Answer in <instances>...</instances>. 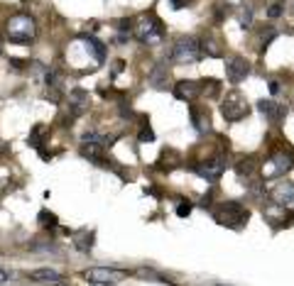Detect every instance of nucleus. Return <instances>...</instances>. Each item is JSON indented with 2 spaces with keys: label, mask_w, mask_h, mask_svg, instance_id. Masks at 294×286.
Segmentation results:
<instances>
[{
  "label": "nucleus",
  "mask_w": 294,
  "mask_h": 286,
  "mask_svg": "<svg viewBox=\"0 0 294 286\" xmlns=\"http://www.w3.org/2000/svg\"><path fill=\"white\" fill-rule=\"evenodd\" d=\"M213 220H216L218 225L240 230V228H245V223L250 220V210L243 203H238V201H223V203H218L213 208Z\"/></svg>",
  "instance_id": "nucleus-1"
},
{
  "label": "nucleus",
  "mask_w": 294,
  "mask_h": 286,
  "mask_svg": "<svg viewBox=\"0 0 294 286\" xmlns=\"http://www.w3.org/2000/svg\"><path fill=\"white\" fill-rule=\"evenodd\" d=\"M174 64H196L204 59V42L196 37H179L177 44L172 47V56Z\"/></svg>",
  "instance_id": "nucleus-2"
},
{
  "label": "nucleus",
  "mask_w": 294,
  "mask_h": 286,
  "mask_svg": "<svg viewBox=\"0 0 294 286\" xmlns=\"http://www.w3.org/2000/svg\"><path fill=\"white\" fill-rule=\"evenodd\" d=\"M37 34V25L29 15H15L8 22V40L13 44H27L29 40H35Z\"/></svg>",
  "instance_id": "nucleus-3"
},
{
  "label": "nucleus",
  "mask_w": 294,
  "mask_h": 286,
  "mask_svg": "<svg viewBox=\"0 0 294 286\" xmlns=\"http://www.w3.org/2000/svg\"><path fill=\"white\" fill-rule=\"evenodd\" d=\"M292 166H294V150L292 147H280V150L272 152L270 159L263 164V174H265L267 178L282 176V174H287Z\"/></svg>",
  "instance_id": "nucleus-4"
},
{
  "label": "nucleus",
  "mask_w": 294,
  "mask_h": 286,
  "mask_svg": "<svg viewBox=\"0 0 294 286\" xmlns=\"http://www.w3.org/2000/svg\"><path fill=\"white\" fill-rule=\"evenodd\" d=\"M248 113H250V105H248L245 95L240 93V91H231V93L225 95L223 105H221V115L225 118V123H238Z\"/></svg>",
  "instance_id": "nucleus-5"
},
{
  "label": "nucleus",
  "mask_w": 294,
  "mask_h": 286,
  "mask_svg": "<svg viewBox=\"0 0 294 286\" xmlns=\"http://www.w3.org/2000/svg\"><path fill=\"white\" fill-rule=\"evenodd\" d=\"M162 34H165V27H162V22L154 15H145L138 22V27H135V37L142 44H154V42L162 40Z\"/></svg>",
  "instance_id": "nucleus-6"
},
{
  "label": "nucleus",
  "mask_w": 294,
  "mask_h": 286,
  "mask_svg": "<svg viewBox=\"0 0 294 286\" xmlns=\"http://www.w3.org/2000/svg\"><path fill=\"white\" fill-rule=\"evenodd\" d=\"M194 171L201 178H206V181H216V178L225 171V157H213L209 162L194 164Z\"/></svg>",
  "instance_id": "nucleus-7"
},
{
  "label": "nucleus",
  "mask_w": 294,
  "mask_h": 286,
  "mask_svg": "<svg viewBox=\"0 0 294 286\" xmlns=\"http://www.w3.org/2000/svg\"><path fill=\"white\" fill-rule=\"evenodd\" d=\"M250 74V64L243 59V56H231V59H225V79L233 83H240L245 76Z\"/></svg>",
  "instance_id": "nucleus-8"
},
{
  "label": "nucleus",
  "mask_w": 294,
  "mask_h": 286,
  "mask_svg": "<svg viewBox=\"0 0 294 286\" xmlns=\"http://www.w3.org/2000/svg\"><path fill=\"white\" fill-rule=\"evenodd\" d=\"M257 110H260L272 125L282 123V120L287 118V105H284V103H277V100H260V103H257Z\"/></svg>",
  "instance_id": "nucleus-9"
},
{
  "label": "nucleus",
  "mask_w": 294,
  "mask_h": 286,
  "mask_svg": "<svg viewBox=\"0 0 294 286\" xmlns=\"http://www.w3.org/2000/svg\"><path fill=\"white\" fill-rule=\"evenodd\" d=\"M118 276H125V272H120V269H106V267L86 269V272H84V279H86V281H91V284H103V281L113 284Z\"/></svg>",
  "instance_id": "nucleus-10"
},
{
  "label": "nucleus",
  "mask_w": 294,
  "mask_h": 286,
  "mask_svg": "<svg viewBox=\"0 0 294 286\" xmlns=\"http://www.w3.org/2000/svg\"><path fill=\"white\" fill-rule=\"evenodd\" d=\"M272 201L282 208H294V184H277L272 189Z\"/></svg>",
  "instance_id": "nucleus-11"
},
{
  "label": "nucleus",
  "mask_w": 294,
  "mask_h": 286,
  "mask_svg": "<svg viewBox=\"0 0 294 286\" xmlns=\"http://www.w3.org/2000/svg\"><path fill=\"white\" fill-rule=\"evenodd\" d=\"M199 93H201V86L196 81H179L177 86H174V95L179 98V100H196L199 98Z\"/></svg>",
  "instance_id": "nucleus-12"
},
{
  "label": "nucleus",
  "mask_w": 294,
  "mask_h": 286,
  "mask_svg": "<svg viewBox=\"0 0 294 286\" xmlns=\"http://www.w3.org/2000/svg\"><path fill=\"white\" fill-rule=\"evenodd\" d=\"M69 105H71V118H79L88 108V93L81 91V88H74L69 93Z\"/></svg>",
  "instance_id": "nucleus-13"
},
{
  "label": "nucleus",
  "mask_w": 294,
  "mask_h": 286,
  "mask_svg": "<svg viewBox=\"0 0 294 286\" xmlns=\"http://www.w3.org/2000/svg\"><path fill=\"white\" fill-rule=\"evenodd\" d=\"M29 279L37 284H61V274L54 269H35V272H29Z\"/></svg>",
  "instance_id": "nucleus-14"
},
{
  "label": "nucleus",
  "mask_w": 294,
  "mask_h": 286,
  "mask_svg": "<svg viewBox=\"0 0 294 286\" xmlns=\"http://www.w3.org/2000/svg\"><path fill=\"white\" fill-rule=\"evenodd\" d=\"M150 83H152L157 91H165L169 83V71L167 66H162V64H157V66L150 71Z\"/></svg>",
  "instance_id": "nucleus-15"
},
{
  "label": "nucleus",
  "mask_w": 294,
  "mask_h": 286,
  "mask_svg": "<svg viewBox=\"0 0 294 286\" xmlns=\"http://www.w3.org/2000/svg\"><path fill=\"white\" fill-rule=\"evenodd\" d=\"M255 171H257V159H255V157H243V159L236 164V174H238V176L250 178Z\"/></svg>",
  "instance_id": "nucleus-16"
},
{
  "label": "nucleus",
  "mask_w": 294,
  "mask_h": 286,
  "mask_svg": "<svg viewBox=\"0 0 294 286\" xmlns=\"http://www.w3.org/2000/svg\"><path fill=\"white\" fill-rule=\"evenodd\" d=\"M86 49L93 54V59H96L98 64H103V61H106V44H103V42H98L96 37H86Z\"/></svg>",
  "instance_id": "nucleus-17"
},
{
  "label": "nucleus",
  "mask_w": 294,
  "mask_h": 286,
  "mask_svg": "<svg viewBox=\"0 0 294 286\" xmlns=\"http://www.w3.org/2000/svg\"><path fill=\"white\" fill-rule=\"evenodd\" d=\"M93 232H88V230H81V232H76L74 235V245H76V249L79 252H88L91 247H93Z\"/></svg>",
  "instance_id": "nucleus-18"
},
{
  "label": "nucleus",
  "mask_w": 294,
  "mask_h": 286,
  "mask_svg": "<svg viewBox=\"0 0 294 286\" xmlns=\"http://www.w3.org/2000/svg\"><path fill=\"white\" fill-rule=\"evenodd\" d=\"M42 137H44V125H35L32 127V132H29V145L35 147V150H40L42 147Z\"/></svg>",
  "instance_id": "nucleus-19"
},
{
  "label": "nucleus",
  "mask_w": 294,
  "mask_h": 286,
  "mask_svg": "<svg viewBox=\"0 0 294 286\" xmlns=\"http://www.w3.org/2000/svg\"><path fill=\"white\" fill-rule=\"evenodd\" d=\"M37 220L42 223L44 228H56V225H59V218H56V216L52 213V210H47V208H44V210H40V216H37Z\"/></svg>",
  "instance_id": "nucleus-20"
},
{
  "label": "nucleus",
  "mask_w": 294,
  "mask_h": 286,
  "mask_svg": "<svg viewBox=\"0 0 294 286\" xmlns=\"http://www.w3.org/2000/svg\"><path fill=\"white\" fill-rule=\"evenodd\" d=\"M191 123L196 125V130H204V125L209 127V115H204V118H201V115H199V110L191 108Z\"/></svg>",
  "instance_id": "nucleus-21"
},
{
  "label": "nucleus",
  "mask_w": 294,
  "mask_h": 286,
  "mask_svg": "<svg viewBox=\"0 0 294 286\" xmlns=\"http://www.w3.org/2000/svg\"><path fill=\"white\" fill-rule=\"evenodd\" d=\"M282 13H284V3H280V0H277V3H272V5H270V10H267V15H270L272 20H275V17H280Z\"/></svg>",
  "instance_id": "nucleus-22"
},
{
  "label": "nucleus",
  "mask_w": 294,
  "mask_h": 286,
  "mask_svg": "<svg viewBox=\"0 0 294 286\" xmlns=\"http://www.w3.org/2000/svg\"><path fill=\"white\" fill-rule=\"evenodd\" d=\"M154 139V132H152V127L145 123L142 125V130H140V142H152Z\"/></svg>",
  "instance_id": "nucleus-23"
},
{
  "label": "nucleus",
  "mask_w": 294,
  "mask_h": 286,
  "mask_svg": "<svg viewBox=\"0 0 294 286\" xmlns=\"http://www.w3.org/2000/svg\"><path fill=\"white\" fill-rule=\"evenodd\" d=\"M191 208H194V205L189 203V201H182V203L177 205V216H179V218H186V216L191 213Z\"/></svg>",
  "instance_id": "nucleus-24"
},
{
  "label": "nucleus",
  "mask_w": 294,
  "mask_h": 286,
  "mask_svg": "<svg viewBox=\"0 0 294 286\" xmlns=\"http://www.w3.org/2000/svg\"><path fill=\"white\" fill-rule=\"evenodd\" d=\"M140 276H147V279H157V281H167L165 276H159V274L152 272V269H140Z\"/></svg>",
  "instance_id": "nucleus-25"
},
{
  "label": "nucleus",
  "mask_w": 294,
  "mask_h": 286,
  "mask_svg": "<svg viewBox=\"0 0 294 286\" xmlns=\"http://www.w3.org/2000/svg\"><path fill=\"white\" fill-rule=\"evenodd\" d=\"M250 22H252V10H245V13L240 15V25H243V27H250Z\"/></svg>",
  "instance_id": "nucleus-26"
},
{
  "label": "nucleus",
  "mask_w": 294,
  "mask_h": 286,
  "mask_svg": "<svg viewBox=\"0 0 294 286\" xmlns=\"http://www.w3.org/2000/svg\"><path fill=\"white\" fill-rule=\"evenodd\" d=\"M130 25H133V22H130V20H120V22H118V29H123V32H130Z\"/></svg>",
  "instance_id": "nucleus-27"
},
{
  "label": "nucleus",
  "mask_w": 294,
  "mask_h": 286,
  "mask_svg": "<svg viewBox=\"0 0 294 286\" xmlns=\"http://www.w3.org/2000/svg\"><path fill=\"white\" fill-rule=\"evenodd\" d=\"M25 64L27 61H22V59H10V66L13 68H25Z\"/></svg>",
  "instance_id": "nucleus-28"
},
{
  "label": "nucleus",
  "mask_w": 294,
  "mask_h": 286,
  "mask_svg": "<svg viewBox=\"0 0 294 286\" xmlns=\"http://www.w3.org/2000/svg\"><path fill=\"white\" fill-rule=\"evenodd\" d=\"M123 66H125V64H123V61L118 59V61H115V66H113V76H118V74L123 71Z\"/></svg>",
  "instance_id": "nucleus-29"
},
{
  "label": "nucleus",
  "mask_w": 294,
  "mask_h": 286,
  "mask_svg": "<svg viewBox=\"0 0 294 286\" xmlns=\"http://www.w3.org/2000/svg\"><path fill=\"white\" fill-rule=\"evenodd\" d=\"M270 93H272V95L280 93V83H277V81H270Z\"/></svg>",
  "instance_id": "nucleus-30"
},
{
  "label": "nucleus",
  "mask_w": 294,
  "mask_h": 286,
  "mask_svg": "<svg viewBox=\"0 0 294 286\" xmlns=\"http://www.w3.org/2000/svg\"><path fill=\"white\" fill-rule=\"evenodd\" d=\"M172 5H174V10H182L184 8V0H169Z\"/></svg>",
  "instance_id": "nucleus-31"
},
{
  "label": "nucleus",
  "mask_w": 294,
  "mask_h": 286,
  "mask_svg": "<svg viewBox=\"0 0 294 286\" xmlns=\"http://www.w3.org/2000/svg\"><path fill=\"white\" fill-rule=\"evenodd\" d=\"M8 279H10L8 272H3V269H0V284H8Z\"/></svg>",
  "instance_id": "nucleus-32"
},
{
  "label": "nucleus",
  "mask_w": 294,
  "mask_h": 286,
  "mask_svg": "<svg viewBox=\"0 0 294 286\" xmlns=\"http://www.w3.org/2000/svg\"><path fill=\"white\" fill-rule=\"evenodd\" d=\"M93 286H113V284H93Z\"/></svg>",
  "instance_id": "nucleus-33"
},
{
  "label": "nucleus",
  "mask_w": 294,
  "mask_h": 286,
  "mask_svg": "<svg viewBox=\"0 0 294 286\" xmlns=\"http://www.w3.org/2000/svg\"><path fill=\"white\" fill-rule=\"evenodd\" d=\"M216 286H221V284H216Z\"/></svg>",
  "instance_id": "nucleus-34"
}]
</instances>
